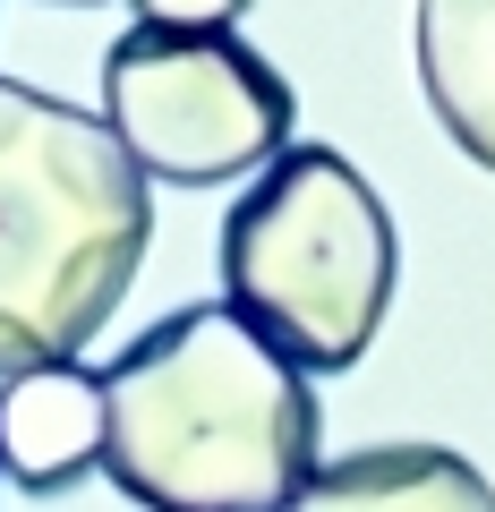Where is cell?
<instances>
[{"instance_id":"6da1fadb","label":"cell","mask_w":495,"mask_h":512,"mask_svg":"<svg viewBox=\"0 0 495 512\" xmlns=\"http://www.w3.org/2000/svg\"><path fill=\"white\" fill-rule=\"evenodd\" d=\"M316 444L308 367L231 299L146 325L103 376V470L146 512H291Z\"/></svg>"},{"instance_id":"7a4b0ae2","label":"cell","mask_w":495,"mask_h":512,"mask_svg":"<svg viewBox=\"0 0 495 512\" xmlns=\"http://www.w3.org/2000/svg\"><path fill=\"white\" fill-rule=\"evenodd\" d=\"M154 188L103 111L0 77V376L69 367L129 299Z\"/></svg>"},{"instance_id":"3957f363","label":"cell","mask_w":495,"mask_h":512,"mask_svg":"<svg viewBox=\"0 0 495 512\" xmlns=\"http://www.w3.org/2000/svg\"><path fill=\"white\" fill-rule=\"evenodd\" d=\"M402 239L350 154L291 146L222 214V299L274 333L308 376H342L385 333Z\"/></svg>"},{"instance_id":"277c9868","label":"cell","mask_w":495,"mask_h":512,"mask_svg":"<svg viewBox=\"0 0 495 512\" xmlns=\"http://www.w3.org/2000/svg\"><path fill=\"white\" fill-rule=\"evenodd\" d=\"M103 120L146 180L231 188L291 154L299 94L257 43L205 26H129L103 52Z\"/></svg>"},{"instance_id":"5b68a950","label":"cell","mask_w":495,"mask_h":512,"mask_svg":"<svg viewBox=\"0 0 495 512\" xmlns=\"http://www.w3.org/2000/svg\"><path fill=\"white\" fill-rule=\"evenodd\" d=\"M103 470V376L26 367L0 376V478L26 495H69Z\"/></svg>"},{"instance_id":"8992f818","label":"cell","mask_w":495,"mask_h":512,"mask_svg":"<svg viewBox=\"0 0 495 512\" xmlns=\"http://www.w3.org/2000/svg\"><path fill=\"white\" fill-rule=\"evenodd\" d=\"M291 512H495V487L453 444H367L325 461Z\"/></svg>"},{"instance_id":"52a82bcc","label":"cell","mask_w":495,"mask_h":512,"mask_svg":"<svg viewBox=\"0 0 495 512\" xmlns=\"http://www.w3.org/2000/svg\"><path fill=\"white\" fill-rule=\"evenodd\" d=\"M419 86L478 171H495V0H419Z\"/></svg>"},{"instance_id":"ba28073f","label":"cell","mask_w":495,"mask_h":512,"mask_svg":"<svg viewBox=\"0 0 495 512\" xmlns=\"http://www.w3.org/2000/svg\"><path fill=\"white\" fill-rule=\"evenodd\" d=\"M257 0H137V26H205V35H231Z\"/></svg>"},{"instance_id":"9c48e42d","label":"cell","mask_w":495,"mask_h":512,"mask_svg":"<svg viewBox=\"0 0 495 512\" xmlns=\"http://www.w3.org/2000/svg\"><path fill=\"white\" fill-rule=\"evenodd\" d=\"M60 9H94V0H60Z\"/></svg>"}]
</instances>
